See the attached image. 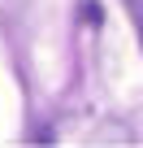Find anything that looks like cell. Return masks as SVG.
<instances>
[{
    "mask_svg": "<svg viewBox=\"0 0 143 148\" xmlns=\"http://www.w3.org/2000/svg\"><path fill=\"white\" fill-rule=\"evenodd\" d=\"M126 13H130V22L139 31V44H143V0H126Z\"/></svg>",
    "mask_w": 143,
    "mask_h": 148,
    "instance_id": "cell-1",
    "label": "cell"
}]
</instances>
